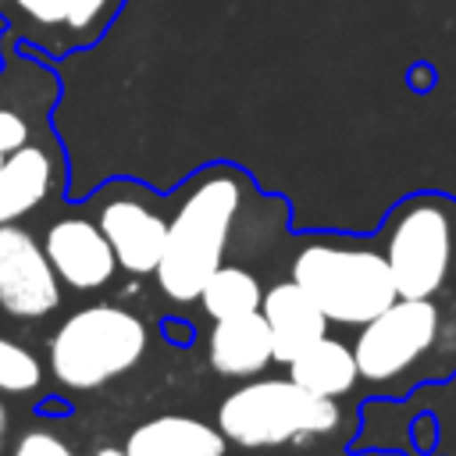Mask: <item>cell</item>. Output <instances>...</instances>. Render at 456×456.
Instances as JSON below:
<instances>
[{"label": "cell", "mask_w": 456, "mask_h": 456, "mask_svg": "<svg viewBox=\"0 0 456 456\" xmlns=\"http://www.w3.org/2000/svg\"><path fill=\"white\" fill-rule=\"evenodd\" d=\"M242 200L246 182L228 167H214L189 185L185 200L167 221L164 253L153 271L160 292L171 303L200 299L203 281L224 264V249L239 221Z\"/></svg>", "instance_id": "1"}, {"label": "cell", "mask_w": 456, "mask_h": 456, "mask_svg": "<svg viewBox=\"0 0 456 456\" xmlns=\"http://www.w3.org/2000/svg\"><path fill=\"white\" fill-rule=\"evenodd\" d=\"M217 428L242 449H274L335 435L342 428L338 399L314 395L292 378H246L217 406Z\"/></svg>", "instance_id": "2"}, {"label": "cell", "mask_w": 456, "mask_h": 456, "mask_svg": "<svg viewBox=\"0 0 456 456\" xmlns=\"http://www.w3.org/2000/svg\"><path fill=\"white\" fill-rule=\"evenodd\" d=\"M150 346V331L139 314L93 303L75 310L53 335H50V374L71 392H93L107 381L128 374Z\"/></svg>", "instance_id": "3"}, {"label": "cell", "mask_w": 456, "mask_h": 456, "mask_svg": "<svg viewBox=\"0 0 456 456\" xmlns=\"http://www.w3.org/2000/svg\"><path fill=\"white\" fill-rule=\"evenodd\" d=\"M292 281L321 306L328 324L349 328L367 324L399 296L385 253L331 239L306 242L296 253Z\"/></svg>", "instance_id": "4"}, {"label": "cell", "mask_w": 456, "mask_h": 456, "mask_svg": "<svg viewBox=\"0 0 456 456\" xmlns=\"http://www.w3.org/2000/svg\"><path fill=\"white\" fill-rule=\"evenodd\" d=\"M385 260L399 296L431 299L456 281V200L420 192L385 224Z\"/></svg>", "instance_id": "5"}, {"label": "cell", "mask_w": 456, "mask_h": 456, "mask_svg": "<svg viewBox=\"0 0 456 456\" xmlns=\"http://www.w3.org/2000/svg\"><path fill=\"white\" fill-rule=\"evenodd\" d=\"M442 314L431 299H410L395 296L381 314H374L367 324H360L353 356L363 381L385 385L403 378L438 338Z\"/></svg>", "instance_id": "6"}, {"label": "cell", "mask_w": 456, "mask_h": 456, "mask_svg": "<svg viewBox=\"0 0 456 456\" xmlns=\"http://www.w3.org/2000/svg\"><path fill=\"white\" fill-rule=\"evenodd\" d=\"M61 306V278L28 228L0 224V310L39 321Z\"/></svg>", "instance_id": "7"}, {"label": "cell", "mask_w": 456, "mask_h": 456, "mask_svg": "<svg viewBox=\"0 0 456 456\" xmlns=\"http://www.w3.org/2000/svg\"><path fill=\"white\" fill-rule=\"evenodd\" d=\"M96 224L107 235L121 271H128V274L157 271L164 239H167V217L153 207V200L146 192H135V189L107 192L100 203Z\"/></svg>", "instance_id": "8"}, {"label": "cell", "mask_w": 456, "mask_h": 456, "mask_svg": "<svg viewBox=\"0 0 456 456\" xmlns=\"http://www.w3.org/2000/svg\"><path fill=\"white\" fill-rule=\"evenodd\" d=\"M43 249H46L61 285H68L75 292H96L118 271V256L110 249L107 235L89 217L53 221L43 235Z\"/></svg>", "instance_id": "9"}, {"label": "cell", "mask_w": 456, "mask_h": 456, "mask_svg": "<svg viewBox=\"0 0 456 456\" xmlns=\"http://www.w3.org/2000/svg\"><path fill=\"white\" fill-rule=\"evenodd\" d=\"M207 356L221 378H242V381L260 378V370H267V363L274 360V342L264 314L249 310L239 317L214 321V331L207 338Z\"/></svg>", "instance_id": "10"}, {"label": "cell", "mask_w": 456, "mask_h": 456, "mask_svg": "<svg viewBox=\"0 0 456 456\" xmlns=\"http://www.w3.org/2000/svg\"><path fill=\"white\" fill-rule=\"evenodd\" d=\"M260 314H264V321L271 328V342H274V360L278 363H289L310 342L328 335V317L321 314V306L292 278L278 281V285H271L264 292Z\"/></svg>", "instance_id": "11"}, {"label": "cell", "mask_w": 456, "mask_h": 456, "mask_svg": "<svg viewBox=\"0 0 456 456\" xmlns=\"http://www.w3.org/2000/svg\"><path fill=\"white\" fill-rule=\"evenodd\" d=\"M57 178V157L43 142H25L0 164V224L21 221L28 210H36Z\"/></svg>", "instance_id": "12"}, {"label": "cell", "mask_w": 456, "mask_h": 456, "mask_svg": "<svg viewBox=\"0 0 456 456\" xmlns=\"http://www.w3.org/2000/svg\"><path fill=\"white\" fill-rule=\"evenodd\" d=\"M224 449L228 438L221 435L217 424L210 428L200 417H185V413L153 417L139 424L125 442L128 456H224Z\"/></svg>", "instance_id": "13"}, {"label": "cell", "mask_w": 456, "mask_h": 456, "mask_svg": "<svg viewBox=\"0 0 456 456\" xmlns=\"http://www.w3.org/2000/svg\"><path fill=\"white\" fill-rule=\"evenodd\" d=\"M285 367H289V378L299 388H306L314 395H324V399H342L360 381L353 346L342 342V338H331V335H321L317 342H310Z\"/></svg>", "instance_id": "14"}, {"label": "cell", "mask_w": 456, "mask_h": 456, "mask_svg": "<svg viewBox=\"0 0 456 456\" xmlns=\"http://www.w3.org/2000/svg\"><path fill=\"white\" fill-rule=\"evenodd\" d=\"M68 14L71 0H0V21L11 36L50 57L68 53Z\"/></svg>", "instance_id": "15"}, {"label": "cell", "mask_w": 456, "mask_h": 456, "mask_svg": "<svg viewBox=\"0 0 456 456\" xmlns=\"http://www.w3.org/2000/svg\"><path fill=\"white\" fill-rule=\"evenodd\" d=\"M260 299H264V289H260L256 274L246 271V267H239V264H221L203 281V292H200V303H203V310L214 321L260 310Z\"/></svg>", "instance_id": "16"}, {"label": "cell", "mask_w": 456, "mask_h": 456, "mask_svg": "<svg viewBox=\"0 0 456 456\" xmlns=\"http://www.w3.org/2000/svg\"><path fill=\"white\" fill-rule=\"evenodd\" d=\"M121 7H125V0H71V14H68V53L100 43V36L114 25V18H118Z\"/></svg>", "instance_id": "17"}, {"label": "cell", "mask_w": 456, "mask_h": 456, "mask_svg": "<svg viewBox=\"0 0 456 456\" xmlns=\"http://www.w3.org/2000/svg\"><path fill=\"white\" fill-rule=\"evenodd\" d=\"M39 381H43V363L14 338H0V392L25 395L39 388Z\"/></svg>", "instance_id": "18"}, {"label": "cell", "mask_w": 456, "mask_h": 456, "mask_svg": "<svg viewBox=\"0 0 456 456\" xmlns=\"http://www.w3.org/2000/svg\"><path fill=\"white\" fill-rule=\"evenodd\" d=\"M28 139H32V125H28V118H25L18 107L0 103V164H4L14 150H21Z\"/></svg>", "instance_id": "19"}, {"label": "cell", "mask_w": 456, "mask_h": 456, "mask_svg": "<svg viewBox=\"0 0 456 456\" xmlns=\"http://www.w3.org/2000/svg\"><path fill=\"white\" fill-rule=\"evenodd\" d=\"M11 456H78V452L61 435H53L46 428H32V431H25L14 442V452Z\"/></svg>", "instance_id": "20"}, {"label": "cell", "mask_w": 456, "mask_h": 456, "mask_svg": "<svg viewBox=\"0 0 456 456\" xmlns=\"http://www.w3.org/2000/svg\"><path fill=\"white\" fill-rule=\"evenodd\" d=\"M435 68L428 64V61H417V64H410V71H406V86L413 89V93H428L431 86H435Z\"/></svg>", "instance_id": "21"}, {"label": "cell", "mask_w": 456, "mask_h": 456, "mask_svg": "<svg viewBox=\"0 0 456 456\" xmlns=\"http://www.w3.org/2000/svg\"><path fill=\"white\" fill-rule=\"evenodd\" d=\"M93 456H128V452H125V445H100Z\"/></svg>", "instance_id": "22"}, {"label": "cell", "mask_w": 456, "mask_h": 456, "mask_svg": "<svg viewBox=\"0 0 456 456\" xmlns=\"http://www.w3.org/2000/svg\"><path fill=\"white\" fill-rule=\"evenodd\" d=\"M4 435H7V406L0 399V442H4Z\"/></svg>", "instance_id": "23"}]
</instances>
